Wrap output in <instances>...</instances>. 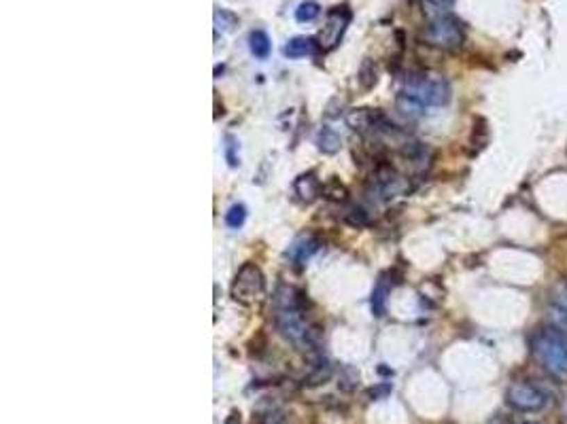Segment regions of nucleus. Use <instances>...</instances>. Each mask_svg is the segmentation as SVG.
<instances>
[{
	"mask_svg": "<svg viewBox=\"0 0 567 424\" xmlns=\"http://www.w3.org/2000/svg\"><path fill=\"white\" fill-rule=\"evenodd\" d=\"M319 13H321L319 3H315V0H304V3L297 5V9H295V22L311 24L319 17Z\"/></svg>",
	"mask_w": 567,
	"mask_h": 424,
	"instance_id": "f3484780",
	"label": "nucleus"
},
{
	"mask_svg": "<svg viewBox=\"0 0 567 424\" xmlns=\"http://www.w3.org/2000/svg\"><path fill=\"white\" fill-rule=\"evenodd\" d=\"M389 291H391V287H389L387 278L381 276V278H378V282H376V287H374V291H372V312L376 316H383L385 314Z\"/></svg>",
	"mask_w": 567,
	"mask_h": 424,
	"instance_id": "2eb2a0df",
	"label": "nucleus"
},
{
	"mask_svg": "<svg viewBox=\"0 0 567 424\" xmlns=\"http://www.w3.org/2000/svg\"><path fill=\"white\" fill-rule=\"evenodd\" d=\"M374 191L378 198L393 200V198L406 194L408 183L404 180V176H400L395 172V168H391L389 164H381L374 172Z\"/></svg>",
	"mask_w": 567,
	"mask_h": 424,
	"instance_id": "1a4fd4ad",
	"label": "nucleus"
},
{
	"mask_svg": "<svg viewBox=\"0 0 567 424\" xmlns=\"http://www.w3.org/2000/svg\"><path fill=\"white\" fill-rule=\"evenodd\" d=\"M353 19V13L347 5L343 7H334L329 13H327V19H325V26L319 34V45L323 51H331L338 43L340 38L345 36L349 24Z\"/></svg>",
	"mask_w": 567,
	"mask_h": 424,
	"instance_id": "6e6552de",
	"label": "nucleus"
},
{
	"mask_svg": "<svg viewBox=\"0 0 567 424\" xmlns=\"http://www.w3.org/2000/svg\"><path fill=\"white\" fill-rule=\"evenodd\" d=\"M527 424H544V422H527Z\"/></svg>",
	"mask_w": 567,
	"mask_h": 424,
	"instance_id": "a878e982",
	"label": "nucleus"
},
{
	"mask_svg": "<svg viewBox=\"0 0 567 424\" xmlns=\"http://www.w3.org/2000/svg\"><path fill=\"white\" fill-rule=\"evenodd\" d=\"M506 401L518 412H540L546 407V395L532 382H514L506 391Z\"/></svg>",
	"mask_w": 567,
	"mask_h": 424,
	"instance_id": "0eeeda50",
	"label": "nucleus"
},
{
	"mask_svg": "<svg viewBox=\"0 0 567 424\" xmlns=\"http://www.w3.org/2000/svg\"><path fill=\"white\" fill-rule=\"evenodd\" d=\"M249 49L257 60H266L270 56V49H272L270 36L263 30H253L249 34Z\"/></svg>",
	"mask_w": 567,
	"mask_h": 424,
	"instance_id": "4468645a",
	"label": "nucleus"
},
{
	"mask_svg": "<svg viewBox=\"0 0 567 424\" xmlns=\"http://www.w3.org/2000/svg\"><path fill=\"white\" fill-rule=\"evenodd\" d=\"M412 102H417L423 110L438 108L448 104L450 100V85L438 72H414L406 79L404 90L400 92Z\"/></svg>",
	"mask_w": 567,
	"mask_h": 424,
	"instance_id": "f03ea898",
	"label": "nucleus"
},
{
	"mask_svg": "<svg viewBox=\"0 0 567 424\" xmlns=\"http://www.w3.org/2000/svg\"><path fill=\"white\" fill-rule=\"evenodd\" d=\"M347 126L357 134L391 136L397 134V126L381 108H351L347 112Z\"/></svg>",
	"mask_w": 567,
	"mask_h": 424,
	"instance_id": "423d86ee",
	"label": "nucleus"
},
{
	"mask_svg": "<svg viewBox=\"0 0 567 424\" xmlns=\"http://www.w3.org/2000/svg\"><path fill=\"white\" fill-rule=\"evenodd\" d=\"M463 26L452 15H438L423 28V41L436 49H457L463 45Z\"/></svg>",
	"mask_w": 567,
	"mask_h": 424,
	"instance_id": "20e7f679",
	"label": "nucleus"
},
{
	"mask_svg": "<svg viewBox=\"0 0 567 424\" xmlns=\"http://www.w3.org/2000/svg\"><path fill=\"white\" fill-rule=\"evenodd\" d=\"M213 19H215V28L221 32H232L238 26V17L228 9H215Z\"/></svg>",
	"mask_w": 567,
	"mask_h": 424,
	"instance_id": "a211bd4d",
	"label": "nucleus"
},
{
	"mask_svg": "<svg viewBox=\"0 0 567 424\" xmlns=\"http://www.w3.org/2000/svg\"><path fill=\"white\" fill-rule=\"evenodd\" d=\"M223 424H243V418H240V412H236V409H232L230 414H228V418L223 420Z\"/></svg>",
	"mask_w": 567,
	"mask_h": 424,
	"instance_id": "b1692460",
	"label": "nucleus"
},
{
	"mask_svg": "<svg viewBox=\"0 0 567 424\" xmlns=\"http://www.w3.org/2000/svg\"><path fill=\"white\" fill-rule=\"evenodd\" d=\"M263 293H266V278H263V272L259 269V265H255L251 261L243 263L234 276V282H232L234 301H238L243 305H253L263 297Z\"/></svg>",
	"mask_w": 567,
	"mask_h": 424,
	"instance_id": "39448f33",
	"label": "nucleus"
},
{
	"mask_svg": "<svg viewBox=\"0 0 567 424\" xmlns=\"http://www.w3.org/2000/svg\"><path fill=\"white\" fill-rule=\"evenodd\" d=\"M315 142H317V149L323 153V155H336V153L343 149V138H340V134L334 128H327V126H323L317 132Z\"/></svg>",
	"mask_w": 567,
	"mask_h": 424,
	"instance_id": "ddd939ff",
	"label": "nucleus"
},
{
	"mask_svg": "<svg viewBox=\"0 0 567 424\" xmlns=\"http://www.w3.org/2000/svg\"><path fill=\"white\" fill-rule=\"evenodd\" d=\"M247 221V206L245 204H232L225 212V225L232 229H240Z\"/></svg>",
	"mask_w": 567,
	"mask_h": 424,
	"instance_id": "aec40b11",
	"label": "nucleus"
},
{
	"mask_svg": "<svg viewBox=\"0 0 567 424\" xmlns=\"http://www.w3.org/2000/svg\"><path fill=\"white\" fill-rule=\"evenodd\" d=\"M532 348L550 375L559 380L567 378V344L557 333H538L532 339Z\"/></svg>",
	"mask_w": 567,
	"mask_h": 424,
	"instance_id": "7ed1b4c3",
	"label": "nucleus"
},
{
	"mask_svg": "<svg viewBox=\"0 0 567 424\" xmlns=\"http://www.w3.org/2000/svg\"><path fill=\"white\" fill-rule=\"evenodd\" d=\"M389 393H391V387H389V384H383V387H378V389H372V391H370V395H372L374 399L385 397V395H389Z\"/></svg>",
	"mask_w": 567,
	"mask_h": 424,
	"instance_id": "5701e85b",
	"label": "nucleus"
},
{
	"mask_svg": "<svg viewBox=\"0 0 567 424\" xmlns=\"http://www.w3.org/2000/svg\"><path fill=\"white\" fill-rule=\"evenodd\" d=\"M319 248H321V242L315 236H302L289 246L287 257L291 259L293 265L299 267V265H306Z\"/></svg>",
	"mask_w": 567,
	"mask_h": 424,
	"instance_id": "9b49d317",
	"label": "nucleus"
},
{
	"mask_svg": "<svg viewBox=\"0 0 567 424\" xmlns=\"http://www.w3.org/2000/svg\"><path fill=\"white\" fill-rule=\"evenodd\" d=\"M345 223H349L351 227H365V225H368V214H365L363 208L351 206V208L345 212Z\"/></svg>",
	"mask_w": 567,
	"mask_h": 424,
	"instance_id": "4be33fe9",
	"label": "nucleus"
},
{
	"mask_svg": "<svg viewBox=\"0 0 567 424\" xmlns=\"http://www.w3.org/2000/svg\"><path fill=\"white\" fill-rule=\"evenodd\" d=\"M225 160H228L230 168L240 166V155H238V142L234 136H225Z\"/></svg>",
	"mask_w": 567,
	"mask_h": 424,
	"instance_id": "412c9836",
	"label": "nucleus"
},
{
	"mask_svg": "<svg viewBox=\"0 0 567 424\" xmlns=\"http://www.w3.org/2000/svg\"><path fill=\"white\" fill-rule=\"evenodd\" d=\"M323 196L334 200V202H345L349 194H347V187L340 183L336 176H331L327 183H323Z\"/></svg>",
	"mask_w": 567,
	"mask_h": 424,
	"instance_id": "6ab92c4d",
	"label": "nucleus"
},
{
	"mask_svg": "<svg viewBox=\"0 0 567 424\" xmlns=\"http://www.w3.org/2000/svg\"><path fill=\"white\" fill-rule=\"evenodd\" d=\"M302 295L291 287H281L277 293V314L274 325L281 331L285 339H289L295 346L313 344L315 329L311 327L306 314H304V301Z\"/></svg>",
	"mask_w": 567,
	"mask_h": 424,
	"instance_id": "f257e3e1",
	"label": "nucleus"
},
{
	"mask_svg": "<svg viewBox=\"0 0 567 424\" xmlns=\"http://www.w3.org/2000/svg\"><path fill=\"white\" fill-rule=\"evenodd\" d=\"M293 194L302 204H313L321 194H323V185L319 183V178L309 172V174H299L293 180Z\"/></svg>",
	"mask_w": 567,
	"mask_h": 424,
	"instance_id": "9d476101",
	"label": "nucleus"
},
{
	"mask_svg": "<svg viewBox=\"0 0 567 424\" xmlns=\"http://www.w3.org/2000/svg\"><path fill=\"white\" fill-rule=\"evenodd\" d=\"M432 5H436V7H440V9H446V7H450L452 3H455V0H429Z\"/></svg>",
	"mask_w": 567,
	"mask_h": 424,
	"instance_id": "393cba45",
	"label": "nucleus"
},
{
	"mask_svg": "<svg viewBox=\"0 0 567 424\" xmlns=\"http://www.w3.org/2000/svg\"><path fill=\"white\" fill-rule=\"evenodd\" d=\"M357 81H359V87L363 92H370L374 90V85L378 83V68L372 60H363L361 66H359V72H357Z\"/></svg>",
	"mask_w": 567,
	"mask_h": 424,
	"instance_id": "dca6fc26",
	"label": "nucleus"
},
{
	"mask_svg": "<svg viewBox=\"0 0 567 424\" xmlns=\"http://www.w3.org/2000/svg\"><path fill=\"white\" fill-rule=\"evenodd\" d=\"M319 49H321L319 38H313V36H295V38H291V41L283 47V56L289 58V60H299V58L319 53Z\"/></svg>",
	"mask_w": 567,
	"mask_h": 424,
	"instance_id": "f8f14e48",
	"label": "nucleus"
}]
</instances>
